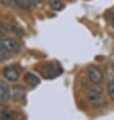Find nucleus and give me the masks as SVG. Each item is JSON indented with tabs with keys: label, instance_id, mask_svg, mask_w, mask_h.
<instances>
[{
	"label": "nucleus",
	"instance_id": "nucleus-6",
	"mask_svg": "<svg viewBox=\"0 0 114 120\" xmlns=\"http://www.w3.org/2000/svg\"><path fill=\"white\" fill-rule=\"evenodd\" d=\"M10 96L11 93L7 83H5L4 81H0V100L1 101H6Z\"/></svg>",
	"mask_w": 114,
	"mask_h": 120
},
{
	"label": "nucleus",
	"instance_id": "nucleus-15",
	"mask_svg": "<svg viewBox=\"0 0 114 120\" xmlns=\"http://www.w3.org/2000/svg\"><path fill=\"white\" fill-rule=\"evenodd\" d=\"M107 19H108V21L110 22V24L114 27V14H109L107 16Z\"/></svg>",
	"mask_w": 114,
	"mask_h": 120
},
{
	"label": "nucleus",
	"instance_id": "nucleus-3",
	"mask_svg": "<svg viewBox=\"0 0 114 120\" xmlns=\"http://www.w3.org/2000/svg\"><path fill=\"white\" fill-rule=\"evenodd\" d=\"M0 45L12 54H15V52H18L20 51V45L12 38H1L0 39Z\"/></svg>",
	"mask_w": 114,
	"mask_h": 120
},
{
	"label": "nucleus",
	"instance_id": "nucleus-11",
	"mask_svg": "<svg viewBox=\"0 0 114 120\" xmlns=\"http://www.w3.org/2000/svg\"><path fill=\"white\" fill-rule=\"evenodd\" d=\"M10 52L8 51L3 48V46L0 45V63H3V62H6L10 59Z\"/></svg>",
	"mask_w": 114,
	"mask_h": 120
},
{
	"label": "nucleus",
	"instance_id": "nucleus-4",
	"mask_svg": "<svg viewBox=\"0 0 114 120\" xmlns=\"http://www.w3.org/2000/svg\"><path fill=\"white\" fill-rule=\"evenodd\" d=\"M3 75L8 81L16 82L19 78V72L14 66H8L3 70Z\"/></svg>",
	"mask_w": 114,
	"mask_h": 120
},
{
	"label": "nucleus",
	"instance_id": "nucleus-10",
	"mask_svg": "<svg viewBox=\"0 0 114 120\" xmlns=\"http://www.w3.org/2000/svg\"><path fill=\"white\" fill-rule=\"evenodd\" d=\"M49 5H51V7L53 10H57V11L62 10L65 7V4L61 0H49Z\"/></svg>",
	"mask_w": 114,
	"mask_h": 120
},
{
	"label": "nucleus",
	"instance_id": "nucleus-13",
	"mask_svg": "<svg viewBox=\"0 0 114 120\" xmlns=\"http://www.w3.org/2000/svg\"><path fill=\"white\" fill-rule=\"evenodd\" d=\"M8 32V27H7V24L5 23H2L0 22V38H2L5 33Z\"/></svg>",
	"mask_w": 114,
	"mask_h": 120
},
{
	"label": "nucleus",
	"instance_id": "nucleus-2",
	"mask_svg": "<svg viewBox=\"0 0 114 120\" xmlns=\"http://www.w3.org/2000/svg\"><path fill=\"white\" fill-rule=\"evenodd\" d=\"M87 74H88V79L90 81H92L93 83L96 84H100L103 81V73L98 67L95 66H90L87 69Z\"/></svg>",
	"mask_w": 114,
	"mask_h": 120
},
{
	"label": "nucleus",
	"instance_id": "nucleus-12",
	"mask_svg": "<svg viewBox=\"0 0 114 120\" xmlns=\"http://www.w3.org/2000/svg\"><path fill=\"white\" fill-rule=\"evenodd\" d=\"M107 91H108L109 97L111 98L112 100H114V79L108 83V86H107Z\"/></svg>",
	"mask_w": 114,
	"mask_h": 120
},
{
	"label": "nucleus",
	"instance_id": "nucleus-14",
	"mask_svg": "<svg viewBox=\"0 0 114 120\" xmlns=\"http://www.w3.org/2000/svg\"><path fill=\"white\" fill-rule=\"evenodd\" d=\"M0 2L4 5L7 6H15V1L14 0H0Z\"/></svg>",
	"mask_w": 114,
	"mask_h": 120
},
{
	"label": "nucleus",
	"instance_id": "nucleus-16",
	"mask_svg": "<svg viewBox=\"0 0 114 120\" xmlns=\"http://www.w3.org/2000/svg\"><path fill=\"white\" fill-rule=\"evenodd\" d=\"M30 2L32 3V5H36V4H38V3H41L42 0H30Z\"/></svg>",
	"mask_w": 114,
	"mask_h": 120
},
{
	"label": "nucleus",
	"instance_id": "nucleus-7",
	"mask_svg": "<svg viewBox=\"0 0 114 120\" xmlns=\"http://www.w3.org/2000/svg\"><path fill=\"white\" fill-rule=\"evenodd\" d=\"M13 118H14L13 112L0 104V120H12Z\"/></svg>",
	"mask_w": 114,
	"mask_h": 120
},
{
	"label": "nucleus",
	"instance_id": "nucleus-9",
	"mask_svg": "<svg viewBox=\"0 0 114 120\" xmlns=\"http://www.w3.org/2000/svg\"><path fill=\"white\" fill-rule=\"evenodd\" d=\"M14 1L15 6H17L20 9H23V10H30L33 6L30 0H14Z\"/></svg>",
	"mask_w": 114,
	"mask_h": 120
},
{
	"label": "nucleus",
	"instance_id": "nucleus-8",
	"mask_svg": "<svg viewBox=\"0 0 114 120\" xmlns=\"http://www.w3.org/2000/svg\"><path fill=\"white\" fill-rule=\"evenodd\" d=\"M23 79H24V82H26L28 85L32 86V87H35L41 83V80L38 79V77H36L35 75L31 74V73H26L24 77H23Z\"/></svg>",
	"mask_w": 114,
	"mask_h": 120
},
{
	"label": "nucleus",
	"instance_id": "nucleus-1",
	"mask_svg": "<svg viewBox=\"0 0 114 120\" xmlns=\"http://www.w3.org/2000/svg\"><path fill=\"white\" fill-rule=\"evenodd\" d=\"M87 98L94 107H101L105 104V98L103 96V92L87 91Z\"/></svg>",
	"mask_w": 114,
	"mask_h": 120
},
{
	"label": "nucleus",
	"instance_id": "nucleus-5",
	"mask_svg": "<svg viewBox=\"0 0 114 120\" xmlns=\"http://www.w3.org/2000/svg\"><path fill=\"white\" fill-rule=\"evenodd\" d=\"M25 97V89L22 88L21 86H14L11 91V98L13 101L18 102L21 101Z\"/></svg>",
	"mask_w": 114,
	"mask_h": 120
}]
</instances>
